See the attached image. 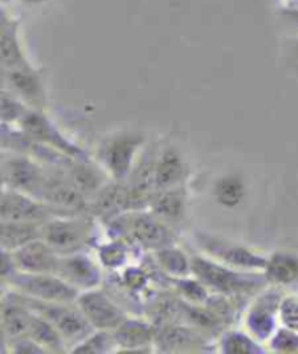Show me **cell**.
<instances>
[{"label":"cell","mask_w":298,"mask_h":354,"mask_svg":"<svg viewBox=\"0 0 298 354\" xmlns=\"http://www.w3.org/2000/svg\"><path fill=\"white\" fill-rule=\"evenodd\" d=\"M12 296L22 305L35 312V314L47 319L54 328L60 333V335L64 338V342H85L88 337L93 334L95 326L88 321L83 312L67 306L69 304L46 302L31 296Z\"/></svg>","instance_id":"1"},{"label":"cell","mask_w":298,"mask_h":354,"mask_svg":"<svg viewBox=\"0 0 298 354\" xmlns=\"http://www.w3.org/2000/svg\"><path fill=\"white\" fill-rule=\"evenodd\" d=\"M191 268L202 283H206L211 289L223 295L235 296L250 293L264 284L261 276L237 273V271L224 268L201 257L192 258Z\"/></svg>","instance_id":"2"},{"label":"cell","mask_w":298,"mask_h":354,"mask_svg":"<svg viewBox=\"0 0 298 354\" xmlns=\"http://www.w3.org/2000/svg\"><path fill=\"white\" fill-rule=\"evenodd\" d=\"M5 281H9L12 288L18 289L23 295H28L46 302L70 304L79 297L74 286L60 277L35 273H12L8 279H5Z\"/></svg>","instance_id":"3"},{"label":"cell","mask_w":298,"mask_h":354,"mask_svg":"<svg viewBox=\"0 0 298 354\" xmlns=\"http://www.w3.org/2000/svg\"><path fill=\"white\" fill-rule=\"evenodd\" d=\"M0 216L5 222H28L41 223L52 221L56 216H74L70 212H66L50 204L39 203L35 197L28 194H21L17 192H5L2 196V206H0Z\"/></svg>","instance_id":"4"},{"label":"cell","mask_w":298,"mask_h":354,"mask_svg":"<svg viewBox=\"0 0 298 354\" xmlns=\"http://www.w3.org/2000/svg\"><path fill=\"white\" fill-rule=\"evenodd\" d=\"M90 227L86 219H52L43 226V238L57 254L72 255L88 243Z\"/></svg>","instance_id":"5"},{"label":"cell","mask_w":298,"mask_h":354,"mask_svg":"<svg viewBox=\"0 0 298 354\" xmlns=\"http://www.w3.org/2000/svg\"><path fill=\"white\" fill-rule=\"evenodd\" d=\"M19 124L23 133L26 136H30L34 142L43 143L46 146L48 145L52 149H56L57 152L60 151L61 153L70 156L72 159L88 160L86 153L67 140L64 136L51 124L48 118L43 114V111L30 108L21 118Z\"/></svg>","instance_id":"6"},{"label":"cell","mask_w":298,"mask_h":354,"mask_svg":"<svg viewBox=\"0 0 298 354\" xmlns=\"http://www.w3.org/2000/svg\"><path fill=\"white\" fill-rule=\"evenodd\" d=\"M3 84L6 91L15 95L30 108L43 111L46 105V91L41 76L31 64L3 71Z\"/></svg>","instance_id":"7"},{"label":"cell","mask_w":298,"mask_h":354,"mask_svg":"<svg viewBox=\"0 0 298 354\" xmlns=\"http://www.w3.org/2000/svg\"><path fill=\"white\" fill-rule=\"evenodd\" d=\"M47 174L26 158H10L3 162V181L12 189L39 198Z\"/></svg>","instance_id":"8"},{"label":"cell","mask_w":298,"mask_h":354,"mask_svg":"<svg viewBox=\"0 0 298 354\" xmlns=\"http://www.w3.org/2000/svg\"><path fill=\"white\" fill-rule=\"evenodd\" d=\"M143 138L137 134H119L108 140L101 151V159L108 172L114 178L124 180L130 172V167L137 149L141 146Z\"/></svg>","instance_id":"9"},{"label":"cell","mask_w":298,"mask_h":354,"mask_svg":"<svg viewBox=\"0 0 298 354\" xmlns=\"http://www.w3.org/2000/svg\"><path fill=\"white\" fill-rule=\"evenodd\" d=\"M39 198L52 207H57L73 214L82 213L86 207V197L70 181L69 175L47 174Z\"/></svg>","instance_id":"10"},{"label":"cell","mask_w":298,"mask_h":354,"mask_svg":"<svg viewBox=\"0 0 298 354\" xmlns=\"http://www.w3.org/2000/svg\"><path fill=\"white\" fill-rule=\"evenodd\" d=\"M79 306L88 321L99 330H117L127 319L124 312L101 292L82 295L79 297Z\"/></svg>","instance_id":"11"},{"label":"cell","mask_w":298,"mask_h":354,"mask_svg":"<svg viewBox=\"0 0 298 354\" xmlns=\"http://www.w3.org/2000/svg\"><path fill=\"white\" fill-rule=\"evenodd\" d=\"M15 260L17 268L23 270L25 273L50 274L56 273L59 257L47 242L32 241L17 250L12 255Z\"/></svg>","instance_id":"12"},{"label":"cell","mask_w":298,"mask_h":354,"mask_svg":"<svg viewBox=\"0 0 298 354\" xmlns=\"http://www.w3.org/2000/svg\"><path fill=\"white\" fill-rule=\"evenodd\" d=\"M128 230L135 241L150 250H163L173 242L170 230L148 214H132L128 219Z\"/></svg>","instance_id":"13"},{"label":"cell","mask_w":298,"mask_h":354,"mask_svg":"<svg viewBox=\"0 0 298 354\" xmlns=\"http://www.w3.org/2000/svg\"><path fill=\"white\" fill-rule=\"evenodd\" d=\"M56 274L72 286L92 289L101 281V273L86 255H67L59 258Z\"/></svg>","instance_id":"14"},{"label":"cell","mask_w":298,"mask_h":354,"mask_svg":"<svg viewBox=\"0 0 298 354\" xmlns=\"http://www.w3.org/2000/svg\"><path fill=\"white\" fill-rule=\"evenodd\" d=\"M19 22L2 9V37H0V51H2V71L17 69L31 64L26 59L19 39Z\"/></svg>","instance_id":"15"},{"label":"cell","mask_w":298,"mask_h":354,"mask_svg":"<svg viewBox=\"0 0 298 354\" xmlns=\"http://www.w3.org/2000/svg\"><path fill=\"white\" fill-rule=\"evenodd\" d=\"M199 242L208 252L221 258L223 261H226L230 266L246 267V268H266L268 261L265 258L255 255L246 248H241V247H237V245L228 243L211 236H204V235L199 236Z\"/></svg>","instance_id":"16"},{"label":"cell","mask_w":298,"mask_h":354,"mask_svg":"<svg viewBox=\"0 0 298 354\" xmlns=\"http://www.w3.org/2000/svg\"><path fill=\"white\" fill-rule=\"evenodd\" d=\"M10 301H3L2 309V325H3V334L8 335L10 339L30 337L34 314L32 310L22 305L19 301L10 295Z\"/></svg>","instance_id":"17"},{"label":"cell","mask_w":298,"mask_h":354,"mask_svg":"<svg viewBox=\"0 0 298 354\" xmlns=\"http://www.w3.org/2000/svg\"><path fill=\"white\" fill-rule=\"evenodd\" d=\"M128 200L130 187L123 184L105 185L93 201V212L103 221H110L121 212L128 210Z\"/></svg>","instance_id":"18"},{"label":"cell","mask_w":298,"mask_h":354,"mask_svg":"<svg viewBox=\"0 0 298 354\" xmlns=\"http://www.w3.org/2000/svg\"><path fill=\"white\" fill-rule=\"evenodd\" d=\"M156 343L163 351H186L204 344V339L195 331L181 325H165L156 334Z\"/></svg>","instance_id":"19"},{"label":"cell","mask_w":298,"mask_h":354,"mask_svg":"<svg viewBox=\"0 0 298 354\" xmlns=\"http://www.w3.org/2000/svg\"><path fill=\"white\" fill-rule=\"evenodd\" d=\"M185 176V163L175 149H168L155 165V187L169 189Z\"/></svg>","instance_id":"20"},{"label":"cell","mask_w":298,"mask_h":354,"mask_svg":"<svg viewBox=\"0 0 298 354\" xmlns=\"http://www.w3.org/2000/svg\"><path fill=\"white\" fill-rule=\"evenodd\" d=\"M39 238H43V226H39V223L2 221L3 251H17Z\"/></svg>","instance_id":"21"},{"label":"cell","mask_w":298,"mask_h":354,"mask_svg":"<svg viewBox=\"0 0 298 354\" xmlns=\"http://www.w3.org/2000/svg\"><path fill=\"white\" fill-rule=\"evenodd\" d=\"M114 337V342L126 348H139L152 342L153 330L147 324L137 321H124L121 324Z\"/></svg>","instance_id":"22"},{"label":"cell","mask_w":298,"mask_h":354,"mask_svg":"<svg viewBox=\"0 0 298 354\" xmlns=\"http://www.w3.org/2000/svg\"><path fill=\"white\" fill-rule=\"evenodd\" d=\"M150 206L161 221L178 222L185 212V198L179 189H166L153 196Z\"/></svg>","instance_id":"23"},{"label":"cell","mask_w":298,"mask_h":354,"mask_svg":"<svg viewBox=\"0 0 298 354\" xmlns=\"http://www.w3.org/2000/svg\"><path fill=\"white\" fill-rule=\"evenodd\" d=\"M69 172L70 181L85 197L90 194H98L103 187L102 174L95 167L89 165L88 160H80L77 165L72 167Z\"/></svg>","instance_id":"24"},{"label":"cell","mask_w":298,"mask_h":354,"mask_svg":"<svg viewBox=\"0 0 298 354\" xmlns=\"http://www.w3.org/2000/svg\"><path fill=\"white\" fill-rule=\"evenodd\" d=\"M246 196V187L236 175H227L215 183L214 197L223 207L232 209L239 206Z\"/></svg>","instance_id":"25"},{"label":"cell","mask_w":298,"mask_h":354,"mask_svg":"<svg viewBox=\"0 0 298 354\" xmlns=\"http://www.w3.org/2000/svg\"><path fill=\"white\" fill-rule=\"evenodd\" d=\"M298 277V258L291 254H275L266 264V280L291 283Z\"/></svg>","instance_id":"26"},{"label":"cell","mask_w":298,"mask_h":354,"mask_svg":"<svg viewBox=\"0 0 298 354\" xmlns=\"http://www.w3.org/2000/svg\"><path fill=\"white\" fill-rule=\"evenodd\" d=\"M262 304L257 305L249 315L248 324L249 328L252 330V333L261 339L268 338V335L270 334L274 328V309L275 306L272 305V302H275L272 297L268 296L265 301H261Z\"/></svg>","instance_id":"27"},{"label":"cell","mask_w":298,"mask_h":354,"mask_svg":"<svg viewBox=\"0 0 298 354\" xmlns=\"http://www.w3.org/2000/svg\"><path fill=\"white\" fill-rule=\"evenodd\" d=\"M30 338H32L34 342H37L44 348H50L52 351H63L64 338L47 319L39 315L34 317Z\"/></svg>","instance_id":"28"},{"label":"cell","mask_w":298,"mask_h":354,"mask_svg":"<svg viewBox=\"0 0 298 354\" xmlns=\"http://www.w3.org/2000/svg\"><path fill=\"white\" fill-rule=\"evenodd\" d=\"M157 260L161 268H165L170 274H176V276L188 274L189 267H191L186 260V257L181 251L173 250V248L159 250Z\"/></svg>","instance_id":"29"},{"label":"cell","mask_w":298,"mask_h":354,"mask_svg":"<svg viewBox=\"0 0 298 354\" xmlns=\"http://www.w3.org/2000/svg\"><path fill=\"white\" fill-rule=\"evenodd\" d=\"M30 108L26 106L25 102H22L18 97L10 93L9 91L3 89L2 92V120L3 122H13L21 121V118L25 115Z\"/></svg>","instance_id":"30"},{"label":"cell","mask_w":298,"mask_h":354,"mask_svg":"<svg viewBox=\"0 0 298 354\" xmlns=\"http://www.w3.org/2000/svg\"><path fill=\"white\" fill-rule=\"evenodd\" d=\"M114 337L105 331H101L98 334H92L88 337L85 342L79 346L74 353H105L111 347Z\"/></svg>","instance_id":"31"},{"label":"cell","mask_w":298,"mask_h":354,"mask_svg":"<svg viewBox=\"0 0 298 354\" xmlns=\"http://www.w3.org/2000/svg\"><path fill=\"white\" fill-rule=\"evenodd\" d=\"M127 250L121 242H114L111 245H106L101 250V260L103 266L110 268H117L126 261Z\"/></svg>","instance_id":"32"},{"label":"cell","mask_w":298,"mask_h":354,"mask_svg":"<svg viewBox=\"0 0 298 354\" xmlns=\"http://www.w3.org/2000/svg\"><path fill=\"white\" fill-rule=\"evenodd\" d=\"M223 348L226 353H255L257 348L250 338L241 334H228L224 338Z\"/></svg>","instance_id":"33"},{"label":"cell","mask_w":298,"mask_h":354,"mask_svg":"<svg viewBox=\"0 0 298 354\" xmlns=\"http://www.w3.org/2000/svg\"><path fill=\"white\" fill-rule=\"evenodd\" d=\"M176 286H178L179 290L192 302H202L207 299V292L202 286L195 281V280H179L176 281Z\"/></svg>","instance_id":"34"},{"label":"cell","mask_w":298,"mask_h":354,"mask_svg":"<svg viewBox=\"0 0 298 354\" xmlns=\"http://www.w3.org/2000/svg\"><path fill=\"white\" fill-rule=\"evenodd\" d=\"M282 321L292 330H298V302L294 299H287L281 306Z\"/></svg>","instance_id":"35"},{"label":"cell","mask_w":298,"mask_h":354,"mask_svg":"<svg viewBox=\"0 0 298 354\" xmlns=\"http://www.w3.org/2000/svg\"><path fill=\"white\" fill-rule=\"evenodd\" d=\"M279 17L290 26L294 35H298V8H279Z\"/></svg>","instance_id":"36"},{"label":"cell","mask_w":298,"mask_h":354,"mask_svg":"<svg viewBox=\"0 0 298 354\" xmlns=\"http://www.w3.org/2000/svg\"><path fill=\"white\" fill-rule=\"evenodd\" d=\"M297 344H298V338L286 331L279 333L277 339L274 342V346L278 350H294V348H297Z\"/></svg>","instance_id":"37"},{"label":"cell","mask_w":298,"mask_h":354,"mask_svg":"<svg viewBox=\"0 0 298 354\" xmlns=\"http://www.w3.org/2000/svg\"><path fill=\"white\" fill-rule=\"evenodd\" d=\"M290 51H291V57L294 63L298 67V35H292L290 41Z\"/></svg>","instance_id":"38"},{"label":"cell","mask_w":298,"mask_h":354,"mask_svg":"<svg viewBox=\"0 0 298 354\" xmlns=\"http://www.w3.org/2000/svg\"><path fill=\"white\" fill-rule=\"evenodd\" d=\"M279 8H298V0H278Z\"/></svg>","instance_id":"39"},{"label":"cell","mask_w":298,"mask_h":354,"mask_svg":"<svg viewBox=\"0 0 298 354\" xmlns=\"http://www.w3.org/2000/svg\"><path fill=\"white\" fill-rule=\"evenodd\" d=\"M19 2L25 6H39V5L48 2V0H19Z\"/></svg>","instance_id":"40"},{"label":"cell","mask_w":298,"mask_h":354,"mask_svg":"<svg viewBox=\"0 0 298 354\" xmlns=\"http://www.w3.org/2000/svg\"><path fill=\"white\" fill-rule=\"evenodd\" d=\"M2 2H3V6H6L9 3V0H2Z\"/></svg>","instance_id":"41"}]
</instances>
